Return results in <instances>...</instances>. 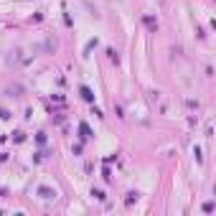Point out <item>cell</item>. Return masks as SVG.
<instances>
[{"label": "cell", "instance_id": "6da1fadb", "mask_svg": "<svg viewBox=\"0 0 216 216\" xmlns=\"http://www.w3.org/2000/svg\"><path fill=\"white\" fill-rule=\"evenodd\" d=\"M41 193H43V198H54V196H56V193H51L48 188H41Z\"/></svg>", "mask_w": 216, "mask_h": 216}, {"label": "cell", "instance_id": "7a4b0ae2", "mask_svg": "<svg viewBox=\"0 0 216 216\" xmlns=\"http://www.w3.org/2000/svg\"><path fill=\"white\" fill-rule=\"evenodd\" d=\"M81 94H84V99H89V102H92V92L87 89V87H81Z\"/></svg>", "mask_w": 216, "mask_h": 216}]
</instances>
